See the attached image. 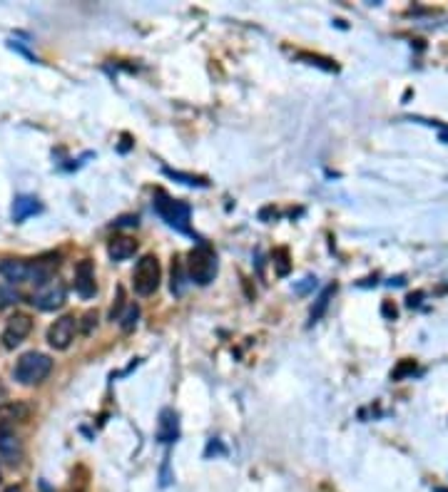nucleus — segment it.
<instances>
[{
    "label": "nucleus",
    "instance_id": "1",
    "mask_svg": "<svg viewBox=\"0 0 448 492\" xmlns=\"http://www.w3.org/2000/svg\"><path fill=\"white\" fill-rule=\"evenodd\" d=\"M50 371H53V361L45 353H38V350H30V353H23L20 361L15 363V380L20 386H38L42 380L48 378Z\"/></svg>",
    "mask_w": 448,
    "mask_h": 492
},
{
    "label": "nucleus",
    "instance_id": "2",
    "mask_svg": "<svg viewBox=\"0 0 448 492\" xmlns=\"http://www.w3.org/2000/svg\"><path fill=\"white\" fill-rule=\"evenodd\" d=\"M187 273L197 286H207L217 276V254L209 244H199L197 249H192L187 256Z\"/></svg>",
    "mask_w": 448,
    "mask_h": 492
},
{
    "label": "nucleus",
    "instance_id": "3",
    "mask_svg": "<svg viewBox=\"0 0 448 492\" xmlns=\"http://www.w3.org/2000/svg\"><path fill=\"white\" fill-rule=\"evenodd\" d=\"M155 209L162 219L172 226V229H177V232H182V234H190V214H192L190 204L179 202V199H172V196H167L165 192H157Z\"/></svg>",
    "mask_w": 448,
    "mask_h": 492
},
{
    "label": "nucleus",
    "instance_id": "4",
    "mask_svg": "<svg viewBox=\"0 0 448 492\" xmlns=\"http://www.w3.org/2000/svg\"><path fill=\"white\" fill-rule=\"evenodd\" d=\"M160 261L157 256L147 254L138 261V266H135V273H132V286L138 291L140 296H149V294H155L157 286H160Z\"/></svg>",
    "mask_w": 448,
    "mask_h": 492
},
{
    "label": "nucleus",
    "instance_id": "5",
    "mask_svg": "<svg viewBox=\"0 0 448 492\" xmlns=\"http://www.w3.org/2000/svg\"><path fill=\"white\" fill-rule=\"evenodd\" d=\"M65 294L67 291H65V284H63V281L50 279V281H45V284L35 286L33 296H30V303L38 306L40 311H55L65 303Z\"/></svg>",
    "mask_w": 448,
    "mask_h": 492
},
{
    "label": "nucleus",
    "instance_id": "6",
    "mask_svg": "<svg viewBox=\"0 0 448 492\" xmlns=\"http://www.w3.org/2000/svg\"><path fill=\"white\" fill-rule=\"evenodd\" d=\"M30 331H33V319H30L28 314H13L10 319H8L6 328H3L0 341H3L6 348H15V346H20L25 338H28Z\"/></svg>",
    "mask_w": 448,
    "mask_h": 492
},
{
    "label": "nucleus",
    "instance_id": "7",
    "mask_svg": "<svg viewBox=\"0 0 448 492\" xmlns=\"http://www.w3.org/2000/svg\"><path fill=\"white\" fill-rule=\"evenodd\" d=\"M75 331H78V319L75 316H63L48 328V343L53 346L55 350H65L67 346L72 343L75 338Z\"/></svg>",
    "mask_w": 448,
    "mask_h": 492
},
{
    "label": "nucleus",
    "instance_id": "8",
    "mask_svg": "<svg viewBox=\"0 0 448 492\" xmlns=\"http://www.w3.org/2000/svg\"><path fill=\"white\" fill-rule=\"evenodd\" d=\"M33 413L28 403L23 400H10V403H3L0 405V430H13L15 425L25 423Z\"/></svg>",
    "mask_w": 448,
    "mask_h": 492
},
{
    "label": "nucleus",
    "instance_id": "9",
    "mask_svg": "<svg viewBox=\"0 0 448 492\" xmlns=\"http://www.w3.org/2000/svg\"><path fill=\"white\" fill-rule=\"evenodd\" d=\"M75 291H78L83 298H90L95 296V266H92V261L90 259H83L75 266Z\"/></svg>",
    "mask_w": 448,
    "mask_h": 492
},
{
    "label": "nucleus",
    "instance_id": "10",
    "mask_svg": "<svg viewBox=\"0 0 448 492\" xmlns=\"http://www.w3.org/2000/svg\"><path fill=\"white\" fill-rule=\"evenodd\" d=\"M0 457L10 465L20 463V457H23V445L13 430H0Z\"/></svg>",
    "mask_w": 448,
    "mask_h": 492
},
{
    "label": "nucleus",
    "instance_id": "11",
    "mask_svg": "<svg viewBox=\"0 0 448 492\" xmlns=\"http://www.w3.org/2000/svg\"><path fill=\"white\" fill-rule=\"evenodd\" d=\"M179 438V418L174 410L165 408L160 413V425H157V440L162 443H174Z\"/></svg>",
    "mask_w": 448,
    "mask_h": 492
},
{
    "label": "nucleus",
    "instance_id": "12",
    "mask_svg": "<svg viewBox=\"0 0 448 492\" xmlns=\"http://www.w3.org/2000/svg\"><path fill=\"white\" fill-rule=\"evenodd\" d=\"M135 251H138V241L130 239V237H115L113 241H110V246H108V254H110V259L113 261L130 259Z\"/></svg>",
    "mask_w": 448,
    "mask_h": 492
},
{
    "label": "nucleus",
    "instance_id": "13",
    "mask_svg": "<svg viewBox=\"0 0 448 492\" xmlns=\"http://www.w3.org/2000/svg\"><path fill=\"white\" fill-rule=\"evenodd\" d=\"M40 212V204H38L35 196H15V202H13V221H25L28 217Z\"/></svg>",
    "mask_w": 448,
    "mask_h": 492
},
{
    "label": "nucleus",
    "instance_id": "14",
    "mask_svg": "<svg viewBox=\"0 0 448 492\" xmlns=\"http://www.w3.org/2000/svg\"><path fill=\"white\" fill-rule=\"evenodd\" d=\"M334 291H336V286H326V289L322 291V296L317 298V306H314V309H311V323H317L319 319H322V314L324 311H326V306H329V298L334 296Z\"/></svg>",
    "mask_w": 448,
    "mask_h": 492
},
{
    "label": "nucleus",
    "instance_id": "15",
    "mask_svg": "<svg viewBox=\"0 0 448 492\" xmlns=\"http://www.w3.org/2000/svg\"><path fill=\"white\" fill-rule=\"evenodd\" d=\"M185 291V269L179 264V259H172V294L179 296Z\"/></svg>",
    "mask_w": 448,
    "mask_h": 492
},
{
    "label": "nucleus",
    "instance_id": "16",
    "mask_svg": "<svg viewBox=\"0 0 448 492\" xmlns=\"http://www.w3.org/2000/svg\"><path fill=\"white\" fill-rule=\"evenodd\" d=\"M20 301V294L10 286H0V309L3 306H13V303Z\"/></svg>",
    "mask_w": 448,
    "mask_h": 492
},
{
    "label": "nucleus",
    "instance_id": "17",
    "mask_svg": "<svg viewBox=\"0 0 448 492\" xmlns=\"http://www.w3.org/2000/svg\"><path fill=\"white\" fill-rule=\"evenodd\" d=\"M274 264H276V273H279V276H287V273H289L287 251H284V249L276 251V254H274Z\"/></svg>",
    "mask_w": 448,
    "mask_h": 492
},
{
    "label": "nucleus",
    "instance_id": "18",
    "mask_svg": "<svg viewBox=\"0 0 448 492\" xmlns=\"http://www.w3.org/2000/svg\"><path fill=\"white\" fill-rule=\"evenodd\" d=\"M167 174L169 177H174V179H185V184H199V187H204V179H197V177H187V174H179V172H172V169H167Z\"/></svg>",
    "mask_w": 448,
    "mask_h": 492
},
{
    "label": "nucleus",
    "instance_id": "19",
    "mask_svg": "<svg viewBox=\"0 0 448 492\" xmlns=\"http://www.w3.org/2000/svg\"><path fill=\"white\" fill-rule=\"evenodd\" d=\"M138 306H130V314H127V319H125V323H122V326H125V331H130L132 326H135V323H138Z\"/></svg>",
    "mask_w": 448,
    "mask_h": 492
},
{
    "label": "nucleus",
    "instance_id": "20",
    "mask_svg": "<svg viewBox=\"0 0 448 492\" xmlns=\"http://www.w3.org/2000/svg\"><path fill=\"white\" fill-rule=\"evenodd\" d=\"M92 326H97V314H85V323H83V333H90L92 331Z\"/></svg>",
    "mask_w": 448,
    "mask_h": 492
},
{
    "label": "nucleus",
    "instance_id": "21",
    "mask_svg": "<svg viewBox=\"0 0 448 492\" xmlns=\"http://www.w3.org/2000/svg\"><path fill=\"white\" fill-rule=\"evenodd\" d=\"M6 393H8V388L3 386V380H0V398H6Z\"/></svg>",
    "mask_w": 448,
    "mask_h": 492
},
{
    "label": "nucleus",
    "instance_id": "22",
    "mask_svg": "<svg viewBox=\"0 0 448 492\" xmlns=\"http://www.w3.org/2000/svg\"><path fill=\"white\" fill-rule=\"evenodd\" d=\"M6 492H23V490H20V487L18 485H10V487H8V490Z\"/></svg>",
    "mask_w": 448,
    "mask_h": 492
}]
</instances>
